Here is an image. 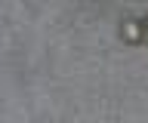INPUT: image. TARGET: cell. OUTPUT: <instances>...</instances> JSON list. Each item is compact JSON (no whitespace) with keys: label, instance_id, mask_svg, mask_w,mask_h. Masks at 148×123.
<instances>
[{"label":"cell","instance_id":"1","mask_svg":"<svg viewBox=\"0 0 148 123\" xmlns=\"http://www.w3.org/2000/svg\"><path fill=\"white\" fill-rule=\"evenodd\" d=\"M145 19H133V16H123L120 19V40L130 43V46H139V43H145Z\"/></svg>","mask_w":148,"mask_h":123},{"label":"cell","instance_id":"2","mask_svg":"<svg viewBox=\"0 0 148 123\" xmlns=\"http://www.w3.org/2000/svg\"><path fill=\"white\" fill-rule=\"evenodd\" d=\"M145 28H148V12H145ZM145 40H148V34H145Z\"/></svg>","mask_w":148,"mask_h":123}]
</instances>
